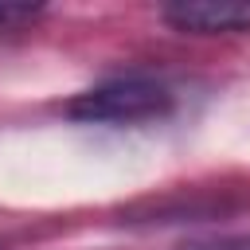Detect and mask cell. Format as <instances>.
<instances>
[{
    "instance_id": "6da1fadb",
    "label": "cell",
    "mask_w": 250,
    "mask_h": 250,
    "mask_svg": "<svg viewBox=\"0 0 250 250\" xmlns=\"http://www.w3.org/2000/svg\"><path fill=\"white\" fill-rule=\"evenodd\" d=\"M172 105H176V98L164 82L125 74V78H109L102 86L74 94L66 102V113L86 125H145V121L168 117Z\"/></svg>"
},
{
    "instance_id": "7a4b0ae2",
    "label": "cell",
    "mask_w": 250,
    "mask_h": 250,
    "mask_svg": "<svg viewBox=\"0 0 250 250\" xmlns=\"http://www.w3.org/2000/svg\"><path fill=\"white\" fill-rule=\"evenodd\" d=\"M172 27L195 31V35H234L250 31V0H191V4H168L160 12Z\"/></svg>"
},
{
    "instance_id": "3957f363",
    "label": "cell",
    "mask_w": 250,
    "mask_h": 250,
    "mask_svg": "<svg viewBox=\"0 0 250 250\" xmlns=\"http://www.w3.org/2000/svg\"><path fill=\"white\" fill-rule=\"evenodd\" d=\"M39 12H43L39 4H16V0H0V31H8V27H16V23H23V20L39 16Z\"/></svg>"
},
{
    "instance_id": "277c9868",
    "label": "cell",
    "mask_w": 250,
    "mask_h": 250,
    "mask_svg": "<svg viewBox=\"0 0 250 250\" xmlns=\"http://www.w3.org/2000/svg\"><path fill=\"white\" fill-rule=\"evenodd\" d=\"M188 250H250V234H242V238H215V242H199V246H188Z\"/></svg>"
}]
</instances>
